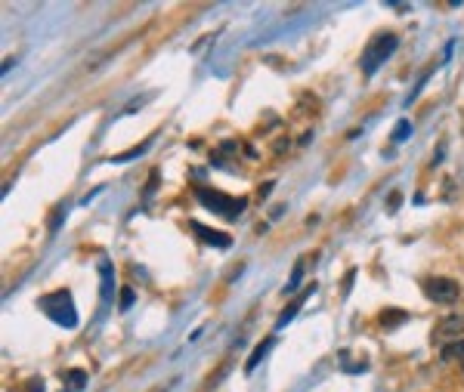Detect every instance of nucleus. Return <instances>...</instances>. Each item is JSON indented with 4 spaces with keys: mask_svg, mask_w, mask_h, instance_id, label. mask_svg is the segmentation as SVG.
Listing matches in <instances>:
<instances>
[{
    "mask_svg": "<svg viewBox=\"0 0 464 392\" xmlns=\"http://www.w3.org/2000/svg\"><path fill=\"white\" fill-rule=\"evenodd\" d=\"M195 198H198L201 207H208L211 213L226 217V220H238V213L248 207L245 198H229V195H223L217 189H195Z\"/></svg>",
    "mask_w": 464,
    "mask_h": 392,
    "instance_id": "nucleus-1",
    "label": "nucleus"
},
{
    "mask_svg": "<svg viewBox=\"0 0 464 392\" xmlns=\"http://www.w3.org/2000/svg\"><path fill=\"white\" fill-rule=\"evenodd\" d=\"M396 43H399V37L393 31H387V34H378L375 41L365 46V53H362V71H365V78H371V74L396 53Z\"/></svg>",
    "mask_w": 464,
    "mask_h": 392,
    "instance_id": "nucleus-2",
    "label": "nucleus"
},
{
    "mask_svg": "<svg viewBox=\"0 0 464 392\" xmlns=\"http://www.w3.org/2000/svg\"><path fill=\"white\" fill-rule=\"evenodd\" d=\"M37 306L44 309V315H50V319L56 324H62V328H74V324H78V312H74V303H71L69 291L46 294V296H41V303Z\"/></svg>",
    "mask_w": 464,
    "mask_h": 392,
    "instance_id": "nucleus-3",
    "label": "nucleus"
},
{
    "mask_svg": "<svg viewBox=\"0 0 464 392\" xmlns=\"http://www.w3.org/2000/svg\"><path fill=\"white\" fill-rule=\"evenodd\" d=\"M424 294H427V300L436 306H452V303H458V296H461V284L455 282V278L433 275L424 282Z\"/></svg>",
    "mask_w": 464,
    "mask_h": 392,
    "instance_id": "nucleus-4",
    "label": "nucleus"
},
{
    "mask_svg": "<svg viewBox=\"0 0 464 392\" xmlns=\"http://www.w3.org/2000/svg\"><path fill=\"white\" fill-rule=\"evenodd\" d=\"M461 337H464V315H445V319H440V324L433 328L436 346H445V343L461 340Z\"/></svg>",
    "mask_w": 464,
    "mask_h": 392,
    "instance_id": "nucleus-5",
    "label": "nucleus"
},
{
    "mask_svg": "<svg viewBox=\"0 0 464 392\" xmlns=\"http://www.w3.org/2000/svg\"><path fill=\"white\" fill-rule=\"evenodd\" d=\"M189 229H192V235L201 241V244H208V247H217V250H226L229 247V235L226 232H217V229H208V226H201V222H189Z\"/></svg>",
    "mask_w": 464,
    "mask_h": 392,
    "instance_id": "nucleus-6",
    "label": "nucleus"
},
{
    "mask_svg": "<svg viewBox=\"0 0 464 392\" xmlns=\"http://www.w3.org/2000/svg\"><path fill=\"white\" fill-rule=\"evenodd\" d=\"M313 291H316V284H310V287H303V294H301V296H294V300H291V303H288V306H285V312H282V315H278V321H276V328H285V324H288V321H291V319H294V315H297V312H301V306H303L306 300H310V294H313Z\"/></svg>",
    "mask_w": 464,
    "mask_h": 392,
    "instance_id": "nucleus-7",
    "label": "nucleus"
},
{
    "mask_svg": "<svg viewBox=\"0 0 464 392\" xmlns=\"http://www.w3.org/2000/svg\"><path fill=\"white\" fill-rule=\"evenodd\" d=\"M408 319H412V315H408L405 309H384V312H380V328H384V331H393V328H399V324H405Z\"/></svg>",
    "mask_w": 464,
    "mask_h": 392,
    "instance_id": "nucleus-8",
    "label": "nucleus"
},
{
    "mask_svg": "<svg viewBox=\"0 0 464 392\" xmlns=\"http://www.w3.org/2000/svg\"><path fill=\"white\" fill-rule=\"evenodd\" d=\"M273 346H276V340H273V337H266L263 343H260V346H257L254 352H251L248 361H245V374H254V368L260 365V361H263V356H266V352L273 349Z\"/></svg>",
    "mask_w": 464,
    "mask_h": 392,
    "instance_id": "nucleus-9",
    "label": "nucleus"
},
{
    "mask_svg": "<svg viewBox=\"0 0 464 392\" xmlns=\"http://www.w3.org/2000/svg\"><path fill=\"white\" fill-rule=\"evenodd\" d=\"M440 361H461V365H464V337L440 346Z\"/></svg>",
    "mask_w": 464,
    "mask_h": 392,
    "instance_id": "nucleus-10",
    "label": "nucleus"
},
{
    "mask_svg": "<svg viewBox=\"0 0 464 392\" xmlns=\"http://www.w3.org/2000/svg\"><path fill=\"white\" fill-rule=\"evenodd\" d=\"M65 383H69L71 392H81L84 386H87V371H81V368L65 371Z\"/></svg>",
    "mask_w": 464,
    "mask_h": 392,
    "instance_id": "nucleus-11",
    "label": "nucleus"
},
{
    "mask_svg": "<svg viewBox=\"0 0 464 392\" xmlns=\"http://www.w3.org/2000/svg\"><path fill=\"white\" fill-rule=\"evenodd\" d=\"M301 278H303V259H297V263H294V272H291V278H288V284H285V296L288 294H294L297 291V284H301Z\"/></svg>",
    "mask_w": 464,
    "mask_h": 392,
    "instance_id": "nucleus-12",
    "label": "nucleus"
},
{
    "mask_svg": "<svg viewBox=\"0 0 464 392\" xmlns=\"http://www.w3.org/2000/svg\"><path fill=\"white\" fill-rule=\"evenodd\" d=\"M408 136H412V124H408V118H403V120H399V124H396V130H393V136H390V143H405V139Z\"/></svg>",
    "mask_w": 464,
    "mask_h": 392,
    "instance_id": "nucleus-13",
    "label": "nucleus"
},
{
    "mask_svg": "<svg viewBox=\"0 0 464 392\" xmlns=\"http://www.w3.org/2000/svg\"><path fill=\"white\" fill-rule=\"evenodd\" d=\"M133 300H136V291L133 287H124V294H121V312H127L133 306Z\"/></svg>",
    "mask_w": 464,
    "mask_h": 392,
    "instance_id": "nucleus-14",
    "label": "nucleus"
},
{
    "mask_svg": "<svg viewBox=\"0 0 464 392\" xmlns=\"http://www.w3.org/2000/svg\"><path fill=\"white\" fill-rule=\"evenodd\" d=\"M396 207H399V192L390 195V210H396Z\"/></svg>",
    "mask_w": 464,
    "mask_h": 392,
    "instance_id": "nucleus-15",
    "label": "nucleus"
},
{
    "mask_svg": "<svg viewBox=\"0 0 464 392\" xmlns=\"http://www.w3.org/2000/svg\"><path fill=\"white\" fill-rule=\"evenodd\" d=\"M273 185H276V182H266V185H263V189H260V198H266V195H269V192H273Z\"/></svg>",
    "mask_w": 464,
    "mask_h": 392,
    "instance_id": "nucleus-16",
    "label": "nucleus"
}]
</instances>
